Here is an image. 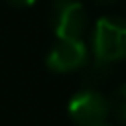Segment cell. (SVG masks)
Listing matches in <instances>:
<instances>
[{"label": "cell", "instance_id": "1", "mask_svg": "<svg viewBox=\"0 0 126 126\" xmlns=\"http://www.w3.org/2000/svg\"><path fill=\"white\" fill-rule=\"evenodd\" d=\"M93 55L96 61L114 65L126 59V20L116 16H102L93 30Z\"/></svg>", "mask_w": 126, "mask_h": 126}, {"label": "cell", "instance_id": "2", "mask_svg": "<svg viewBox=\"0 0 126 126\" xmlns=\"http://www.w3.org/2000/svg\"><path fill=\"white\" fill-rule=\"evenodd\" d=\"M87 22L89 16L81 0H53L49 24L57 39H81Z\"/></svg>", "mask_w": 126, "mask_h": 126}, {"label": "cell", "instance_id": "3", "mask_svg": "<svg viewBox=\"0 0 126 126\" xmlns=\"http://www.w3.org/2000/svg\"><path fill=\"white\" fill-rule=\"evenodd\" d=\"M69 118L77 126H98L108 122V100L96 89H81L77 91L67 104Z\"/></svg>", "mask_w": 126, "mask_h": 126}, {"label": "cell", "instance_id": "4", "mask_svg": "<svg viewBox=\"0 0 126 126\" xmlns=\"http://www.w3.org/2000/svg\"><path fill=\"white\" fill-rule=\"evenodd\" d=\"M89 61V49L83 39H57L47 51L45 65L53 73L81 71Z\"/></svg>", "mask_w": 126, "mask_h": 126}, {"label": "cell", "instance_id": "7", "mask_svg": "<svg viewBox=\"0 0 126 126\" xmlns=\"http://www.w3.org/2000/svg\"><path fill=\"white\" fill-rule=\"evenodd\" d=\"M8 4H12V6H16V8H28V6H32L35 0H6Z\"/></svg>", "mask_w": 126, "mask_h": 126}, {"label": "cell", "instance_id": "9", "mask_svg": "<svg viewBox=\"0 0 126 126\" xmlns=\"http://www.w3.org/2000/svg\"><path fill=\"white\" fill-rule=\"evenodd\" d=\"M98 126H116V124H110V122H102V124H98Z\"/></svg>", "mask_w": 126, "mask_h": 126}, {"label": "cell", "instance_id": "8", "mask_svg": "<svg viewBox=\"0 0 126 126\" xmlns=\"http://www.w3.org/2000/svg\"><path fill=\"white\" fill-rule=\"evenodd\" d=\"M94 4H98V6H112V4H116L118 0H93Z\"/></svg>", "mask_w": 126, "mask_h": 126}, {"label": "cell", "instance_id": "6", "mask_svg": "<svg viewBox=\"0 0 126 126\" xmlns=\"http://www.w3.org/2000/svg\"><path fill=\"white\" fill-rule=\"evenodd\" d=\"M106 100H108V114L118 124H126V83L116 85L106 96Z\"/></svg>", "mask_w": 126, "mask_h": 126}, {"label": "cell", "instance_id": "5", "mask_svg": "<svg viewBox=\"0 0 126 126\" xmlns=\"http://www.w3.org/2000/svg\"><path fill=\"white\" fill-rule=\"evenodd\" d=\"M114 71L112 65L102 63V61H87V65L81 69V81H83V89H96L100 91L102 85H106L112 79Z\"/></svg>", "mask_w": 126, "mask_h": 126}]
</instances>
